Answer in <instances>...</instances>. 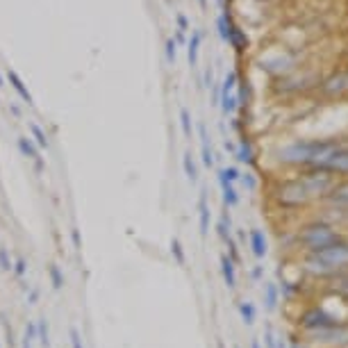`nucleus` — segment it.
<instances>
[{
  "label": "nucleus",
  "instance_id": "obj_1",
  "mask_svg": "<svg viewBox=\"0 0 348 348\" xmlns=\"http://www.w3.org/2000/svg\"><path fill=\"white\" fill-rule=\"evenodd\" d=\"M305 268L312 276L321 278H332L341 271H348V239H339L328 248L305 255Z\"/></svg>",
  "mask_w": 348,
  "mask_h": 348
},
{
  "label": "nucleus",
  "instance_id": "obj_2",
  "mask_svg": "<svg viewBox=\"0 0 348 348\" xmlns=\"http://www.w3.org/2000/svg\"><path fill=\"white\" fill-rule=\"evenodd\" d=\"M339 239H344L341 232L337 230L335 225L325 223V221H314V223L305 225V228L298 232V237H296L298 246L307 253V255L310 253H319V250L328 248V246L337 244Z\"/></svg>",
  "mask_w": 348,
  "mask_h": 348
},
{
  "label": "nucleus",
  "instance_id": "obj_3",
  "mask_svg": "<svg viewBox=\"0 0 348 348\" xmlns=\"http://www.w3.org/2000/svg\"><path fill=\"white\" fill-rule=\"evenodd\" d=\"M339 323H341V321L337 319L335 314H330L328 310L319 307V305H312V307H307L303 314L298 316V325L305 332H316V330L335 328V325H339Z\"/></svg>",
  "mask_w": 348,
  "mask_h": 348
},
{
  "label": "nucleus",
  "instance_id": "obj_4",
  "mask_svg": "<svg viewBox=\"0 0 348 348\" xmlns=\"http://www.w3.org/2000/svg\"><path fill=\"white\" fill-rule=\"evenodd\" d=\"M276 198H278V205L284 207V209H298V207H303V205H307L310 200H312L310 198V194L305 191L300 178L284 182L280 187V191L276 194Z\"/></svg>",
  "mask_w": 348,
  "mask_h": 348
},
{
  "label": "nucleus",
  "instance_id": "obj_5",
  "mask_svg": "<svg viewBox=\"0 0 348 348\" xmlns=\"http://www.w3.org/2000/svg\"><path fill=\"white\" fill-rule=\"evenodd\" d=\"M316 171L330 173V176H348V148H337Z\"/></svg>",
  "mask_w": 348,
  "mask_h": 348
},
{
  "label": "nucleus",
  "instance_id": "obj_6",
  "mask_svg": "<svg viewBox=\"0 0 348 348\" xmlns=\"http://www.w3.org/2000/svg\"><path fill=\"white\" fill-rule=\"evenodd\" d=\"M316 341H328V344H337V346H346L348 344V325L339 323L335 328H325V330H316L310 332Z\"/></svg>",
  "mask_w": 348,
  "mask_h": 348
},
{
  "label": "nucleus",
  "instance_id": "obj_7",
  "mask_svg": "<svg viewBox=\"0 0 348 348\" xmlns=\"http://www.w3.org/2000/svg\"><path fill=\"white\" fill-rule=\"evenodd\" d=\"M321 93L325 98H341L348 93V73H337L321 84Z\"/></svg>",
  "mask_w": 348,
  "mask_h": 348
},
{
  "label": "nucleus",
  "instance_id": "obj_8",
  "mask_svg": "<svg viewBox=\"0 0 348 348\" xmlns=\"http://www.w3.org/2000/svg\"><path fill=\"white\" fill-rule=\"evenodd\" d=\"M18 150H21V155H25L28 160L34 162V171L36 173L44 171V160H41L39 148H36V144L32 139H28V137H18Z\"/></svg>",
  "mask_w": 348,
  "mask_h": 348
},
{
  "label": "nucleus",
  "instance_id": "obj_9",
  "mask_svg": "<svg viewBox=\"0 0 348 348\" xmlns=\"http://www.w3.org/2000/svg\"><path fill=\"white\" fill-rule=\"evenodd\" d=\"M248 246H250L253 255H255L257 260L266 257V253H268V241H266V235H264V232H262L260 228L250 230V235H248Z\"/></svg>",
  "mask_w": 348,
  "mask_h": 348
},
{
  "label": "nucleus",
  "instance_id": "obj_10",
  "mask_svg": "<svg viewBox=\"0 0 348 348\" xmlns=\"http://www.w3.org/2000/svg\"><path fill=\"white\" fill-rule=\"evenodd\" d=\"M209 219H212V212H209V205H207V194L200 191V196H198V230H200V237H207Z\"/></svg>",
  "mask_w": 348,
  "mask_h": 348
},
{
  "label": "nucleus",
  "instance_id": "obj_11",
  "mask_svg": "<svg viewBox=\"0 0 348 348\" xmlns=\"http://www.w3.org/2000/svg\"><path fill=\"white\" fill-rule=\"evenodd\" d=\"M7 80H9V84H12V89L18 93V98L23 100V103H28V105H34V98H32V93L28 91V87H25V82L21 80V75L16 71H9L7 73Z\"/></svg>",
  "mask_w": 348,
  "mask_h": 348
},
{
  "label": "nucleus",
  "instance_id": "obj_12",
  "mask_svg": "<svg viewBox=\"0 0 348 348\" xmlns=\"http://www.w3.org/2000/svg\"><path fill=\"white\" fill-rule=\"evenodd\" d=\"M330 294H337L339 298L348 300V271H341L337 276L330 278V287H328Z\"/></svg>",
  "mask_w": 348,
  "mask_h": 348
},
{
  "label": "nucleus",
  "instance_id": "obj_13",
  "mask_svg": "<svg viewBox=\"0 0 348 348\" xmlns=\"http://www.w3.org/2000/svg\"><path fill=\"white\" fill-rule=\"evenodd\" d=\"M325 198H328L332 205H337V207H348V180L335 184Z\"/></svg>",
  "mask_w": 348,
  "mask_h": 348
},
{
  "label": "nucleus",
  "instance_id": "obj_14",
  "mask_svg": "<svg viewBox=\"0 0 348 348\" xmlns=\"http://www.w3.org/2000/svg\"><path fill=\"white\" fill-rule=\"evenodd\" d=\"M221 273H223V280L228 284V289H237V266L228 255H221Z\"/></svg>",
  "mask_w": 348,
  "mask_h": 348
},
{
  "label": "nucleus",
  "instance_id": "obj_15",
  "mask_svg": "<svg viewBox=\"0 0 348 348\" xmlns=\"http://www.w3.org/2000/svg\"><path fill=\"white\" fill-rule=\"evenodd\" d=\"M262 298H264V307H266V310H276V307H278V300H280V292H278V284H276V282H266V284H264V294H262Z\"/></svg>",
  "mask_w": 348,
  "mask_h": 348
},
{
  "label": "nucleus",
  "instance_id": "obj_16",
  "mask_svg": "<svg viewBox=\"0 0 348 348\" xmlns=\"http://www.w3.org/2000/svg\"><path fill=\"white\" fill-rule=\"evenodd\" d=\"M36 341L44 348H50V328H48V319L46 316H41L36 321Z\"/></svg>",
  "mask_w": 348,
  "mask_h": 348
},
{
  "label": "nucleus",
  "instance_id": "obj_17",
  "mask_svg": "<svg viewBox=\"0 0 348 348\" xmlns=\"http://www.w3.org/2000/svg\"><path fill=\"white\" fill-rule=\"evenodd\" d=\"M239 178H241L239 168H237V166H225V168H221V171H219L216 180H219V184L223 187L225 182H228V184H235L237 180H239Z\"/></svg>",
  "mask_w": 348,
  "mask_h": 348
},
{
  "label": "nucleus",
  "instance_id": "obj_18",
  "mask_svg": "<svg viewBox=\"0 0 348 348\" xmlns=\"http://www.w3.org/2000/svg\"><path fill=\"white\" fill-rule=\"evenodd\" d=\"M221 191H223V205L228 209H232V207H237L239 205V194H237V189H235V184H228L225 182L223 187H221Z\"/></svg>",
  "mask_w": 348,
  "mask_h": 348
},
{
  "label": "nucleus",
  "instance_id": "obj_19",
  "mask_svg": "<svg viewBox=\"0 0 348 348\" xmlns=\"http://www.w3.org/2000/svg\"><path fill=\"white\" fill-rule=\"evenodd\" d=\"M182 168H184V176H187L189 182H196V180H198V168H196V162H194L191 152H184V157H182Z\"/></svg>",
  "mask_w": 348,
  "mask_h": 348
},
{
  "label": "nucleus",
  "instance_id": "obj_20",
  "mask_svg": "<svg viewBox=\"0 0 348 348\" xmlns=\"http://www.w3.org/2000/svg\"><path fill=\"white\" fill-rule=\"evenodd\" d=\"M239 312H241V319H244L246 325H253L257 319V310L255 305L250 303V300H244V303H239Z\"/></svg>",
  "mask_w": 348,
  "mask_h": 348
},
{
  "label": "nucleus",
  "instance_id": "obj_21",
  "mask_svg": "<svg viewBox=\"0 0 348 348\" xmlns=\"http://www.w3.org/2000/svg\"><path fill=\"white\" fill-rule=\"evenodd\" d=\"M48 278H50V284H52V289H57V292H60V289L66 284V278H64V273H62V268L57 266V264H50V266H48Z\"/></svg>",
  "mask_w": 348,
  "mask_h": 348
},
{
  "label": "nucleus",
  "instance_id": "obj_22",
  "mask_svg": "<svg viewBox=\"0 0 348 348\" xmlns=\"http://www.w3.org/2000/svg\"><path fill=\"white\" fill-rule=\"evenodd\" d=\"M30 132H32L34 137V144H36V148H44V150H48V146H50V141H48V134L44 132V130L39 128L36 123H30Z\"/></svg>",
  "mask_w": 348,
  "mask_h": 348
},
{
  "label": "nucleus",
  "instance_id": "obj_23",
  "mask_svg": "<svg viewBox=\"0 0 348 348\" xmlns=\"http://www.w3.org/2000/svg\"><path fill=\"white\" fill-rule=\"evenodd\" d=\"M34 341H36V321H30V323L25 325L21 348H34Z\"/></svg>",
  "mask_w": 348,
  "mask_h": 348
},
{
  "label": "nucleus",
  "instance_id": "obj_24",
  "mask_svg": "<svg viewBox=\"0 0 348 348\" xmlns=\"http://www.w3.org/2000/svg\"><path fill=\"white\" fill-rule=\"evenodd\" d=\"M237 160L241 162V164H253L255 162V152H253V146L248 141H244V144L239 146V150H237Z\"/></svg>",
  "mask_w": 348,
  "mask_h": 348
},
{
  "label": "nucleus",
  "instance_id": "obj_25",
  "mask_svg": "<svg viewBox=\"0 0 348 348\" xmlns=\"http://www.w3.org/2000/svg\"><path fill=\"white\" fill-rule=\"evenodd\" d=\"M171 255L176 257L178 266H184L187 264V255H184V248H182V241L178 239V237H173L171 239Z\"/></svg>",
  "mask_w": 348,
  "mask_h": 348
},
{
  "label": "nucleus",
  "instance_id": "obj_26",
  "mask_svg": "<svg viewBox=\"0 0 348 348\" xmlns=\"http://www.w3.org/2000/svg\"><path fill=\"white\" fill-rule=\"evenodd\" d=\"M230 228H232V219H230V214L225 212L223 216H221L219 225H216V232H219V237H221V239H223V241L230 237Z\"/></svg>",
  "mask_w": 348,
  "mask_h": 348
},
{
  "label": "nucleus",
  "instance_id": "obj_27",
  "mask_svg": "<svg viewBox=\"0 0 348 348\" xmlns=\"http://www.w3.org/2000/svg\"><path fill=\"white\" fill-rule=\"evenodd\" d=\"M200 137H203V164L205 166H214V155H212V150H209V146H207V134H205V128L200 125Z\"/></svg>",
  "mask_w": 348,
  "mask_h": 348
},
{
  "label": "nucleus",
  "instance_id": "obj_28",
  "mask_svg": "<svg viewBox=\"0 0 348 348\" xmlns=\"http://www.w3.org/2000/svg\"><path fill=\"white\" fill-rule=\"evenodd\" d=\"M237 87V73H228V78H225V82H223V89H221V96L219 98H225V96H230L232 93V89Z\"/></svg>",
  "mask_w": 348,
  "mask_h": 348
},
{
  "label": "nucleus",
  "instance_id": "obj_29",
  "mask_svg": "<svg viewBox=\"0 0 348 348\" xmlns=\"http://www.w3.org/2000/svg\"><path fill=\"white\" fill-rule=\"evenodd\" d=\"M198 46H200V34H191V41H189V62L196 64L198 60Z\"/></svg>",
  "mask_w": 348,
  "mask_h": 348
},
{
  "label": "nucleus",
  "instance_id": "obj_30",
  "mask_svg": "<svg viewBox=\"0 0 348 348\" xmlns=\"http://www.w3.org/2000/svg\"><path fill=\"white\" fill-rule=\"evenodd\" d=\"M12 268H14V262H12V257H9V250L7 248H0V271L9 273Z\"/></svg>",
  "mask_w": 348,
  "mask_h": 348
},
{
  "label": "nucleus",
  "instance_id": "obj_31",
  "mask_svg": "<svg viewBox=\"0 0 348 348\" xmlns=\"http://www.w3.org/2000/svg\"><path fill=\"white\" fill-rule=\"evenodd\" d=\"M180 125L184 137H191V116H189L187 109H180Z\"/></svg>",
  "mask_w": 348,
  "mask_h": 348
},
{
  "label": "nucleus",
  "instance_id": "obj_32",
  "mask_svg": "<svg viewBox=\"0 0 348 348\" xmlns=\"http://www.w3.org/2000/svg\"><path fill=\"white\" fill-rule=\"evenodd\" d=\"M225 246H228V253H230V260L235 262V264H239L241 262V257H239V250H237V241L232 239V237H228V239H225Z\"/></svg>",
  "mask_w": 348,
  "mask_h": 348
},
{
  "label": "nucleus",
  "instance_id": "obj_33",
  "mask_svg": "<svg viewBox=\"0 0 348 348\" xmlns=\"http://www.w3.org/2000/svg\"><path fill=\"white\" fill-rule=\"evenodd\" d=\"M221 103H223V112H225V114H232V112H235L237 98L232 96V93H230V96H225V98H221Z\"/></svg>",
  "mask_w": 348,
  "mask_h": 348
},
{
  "label": "nucleus",
  "instance_id": "obj_34",
  "mask_svg": "<svg viewBox=\"0 0 348 348\" xmlns=\"http://www.w3.org/2000/svg\"><path fill=\"white\" fill-rule=\"evenodd\" d=\"M12 271H14V276H16V278H23L25 273H28V262H25V260H16V262H14Z\"/></svg>",
  "mask_w": 348,
  "mask_h": 348
},
{
  "label": "nucleus",
  "instance_id": "obj_35",
  "mask_svg": "<svg viewBox=\"0 0 348 348\" xmlns=\"http://www.w3.org/2000/svg\"><path fill=\"white\" fill-rule=\"evenodd\" d=\"M3 328H5V339H7V346H9V348H14V346H16V337H14V328H12V325H7V323H3Z\"/></svg>",
  "mask_w": 348,
  "mask_h": 348
},
{
  "label": "nucleus",
  "instance_id": "obj_36",
  "mask_svg": "<svg viewBox=\"0 0 348 348\" xmlns=\"http://www.w3.org/2000/svg\"><path fill=\"white\" fill-rule=\"evenodd\" d=\"M71 348H84V344H82V337H80V332H78L75 328H71Z\"/></svg>",
  "mask_w": 348,
  "mask_h": 348
},
{
  "label": "nucleus",
  "instance_id": "obj_37",
  "mask_svg": "<svg viewBox=\"0 0 348 348\" xmlns=\"http://www.w3.org/2000/svg\"><path fill=\"white\" fill-rule=\"evenodd\" d=\"M264 344H266V348H278L276 335H273V330H271V328H266V330H264Z\"/></svg>",
  "mask_w": 348,
  "mask_h": 348
},
{
  "label": "nucleus",
  "instance_id": "obj_38",
  "mask_svg": "<svg viewBox=\"0 0 348 348\" xmlns=\"http://www.w3.org/2000/svg\"><path fill=\"white\" fill-rule=\"evenodd\" d=\"M176 41H173V39H168L166 41V60L168 62H173V60H176Z\"/></svg>",
  "mask_w": 348,
  "mask_h": 348
},
{
  "label": "nucleus",
  "instance_id": "obj_39",
  "mask_svg": "<svg viewBox=\"0 0 348 348\" xmlns=\"http://www.w3.org/2000/svg\"><path fill=\"white\" fill-rule=\"evenodd\" d=\"M71 239H73V246H75V248H82L80 232H78V228H73V230H71Z\"/></svg>",
  "mask_w": 348,
  "mask_h": 348
},
{
  "label": "nucleus",
  "instance_id": "obj_40",
  "mask_svg": "<svg viewBox=\"0 0 348 348\" xmlns=\"http://www.w3.org/2000/svg\"><path fill=\"white\" fill-rule=\"evenodd\" d=\"M36 300H39V289H32V292H30V296H28V303L36 305Z\"/></svg>",
  "mask_w": 348,
  "mask_h": 348
},
{
  "label": "nucleus",
  "instance_id": "obj_41",
  "mask_svg": "<svg viewBox=\"0 0 348 348\" xmlns=\"http://www.w3.org/2000/svg\"><path fill=\"white\" fill-rule=\"evenodd\" d=\"M244 182H246V184H248V187H250V189H253V187H255V180H253V176H248V173H246Z\"/></svg>",
  "mask_w": 348,
  "mask_h": 348
},
{
  "label": "nucleus",
  "instance_id": "obj_42",
  "mask_svg": "<svg viewBox=\"0 0 348 348\" xmlns=\"http://www.w3.org/2000/svg\"><path fill=\"white\" fill-rule=\"evenodd\" d=\"M260 276H262V268H255V271H253V280H257Z\"/></svg>",
  "mask_w": 348,
  "mask_h": 348
},
{
  "label": "nucleus",
  "instance_id": "obj_43",
  "mask_svg": "<svg viewBox=\"0 0 348 348\" xmlns=\"http://www.w3.org/2000/svg\"><path fill=\"white\" fill-rule=\"evenodd\" d=\"M237 237H239V241H246V232H244V230L237 232Z\"/></svg>",
  "mask_w": 348,
  "mask_h": 348
},
{
  "label": "nucleus",
  "instance_id": "obj_44",
  "mask_svg": "<svg viewBox=\"0 0 348 348\" xmlns=\"http://www.w3.org/2000/svg\"><path fill=\"white\" fill-rule=\"evenodd\" d=\"M250 348H260V339H253V341H250Z\"/></svg>",
  "mask_w": 348,
  "mask_h": 348
},
{
  "label": "nucleus",
  "instance_id": "obj_45",
  "mask_svg": "<svg viewBox=\"0 0 348 348\" xmlns=\"http://www.w3.org/2000/svg\"><path fill=\"white\" fill-rule=\"evenodd\" d=\"M0 87H5V80H3V75H0Z\"/></svg>",
  "mask_w": 348,
  "mask_h": 348
},
{
  "label": "nucleus",
  "instance_id": "obj_46",
  "mask_svg": "<svg viewBox=\"0 0 348 348\" xmlns=\"http://www.w3.org/2000/svg\"><path fill=\"white\" fill-rule=\"evenodd\" d=\"M200 5H203V7H205V0H200Z\"/></svg>",
  "mask_w": 348,
  "mask_h": 348
},
{
  "label": "nucleus",
  "instance_id": "obj_47",
  "mask_svg": "<svg viewBox=\"0 0 348 348\" xmlns=\"http://www.w3.org/2000/svg\"><path fill=\"white\" fill-rule=\"evenodd\" d=\"M235 348H239V346H235Z\"/></svg>",
  "mask_w": 348,
  "mask_h": 348
},
{
  "label": "nucleus",
  "instance_id": "obj_48",
  "mask_svg": "<svg viewBox=\"0 0 348 348\" xmlns=\"http://www.w3.org/2000/svg\"><path fill=\"white\" fill-rule=\"evenodd\" d=\"M0 348H3V346H0Z\"/></svg>",
  "mask_w": 348,
  "mask_h": 348
}]
</instances>
